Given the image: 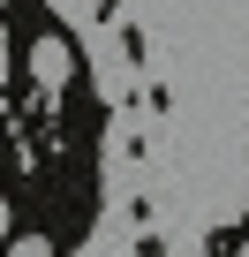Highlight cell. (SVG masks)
<instances>
[{
    "label": "cell",
    "instance_id": "6da1fadb",
    "mask_svg": "<svg viewBox=\"0 0 249 257\" xmlns=\"http://www.w3.org/2000/svg\"><path fill=\"white\" fill-rule=\"evenodd\" d=\"M31 76H38L46 91H61V83H68V38H38V53H31Z\"/></svg>",
    "mask_w": 249,
    "mask_h": 257
},
{
    "label": "cell",
    "instance_id": "7a4b0ae2",
    "mask_svg": "<svg viewBox=\"0 0 249 257\" xmlns=\"http://www.w3.org/2000/svg\"><path fill=\"white\" fill-rule=\"evenodd\" d=\"M8 257H53V242H46V234H16V242H8Z\"/></svg>",
    "mask_w": 249,
    "mask_h": 257
},
{
    "label": "cell",
    "instance_id": "3957f363",
    "mask_svg": "<svg viewBox=\"0 0 249 257\" xmlns=\"http://www.w3.org/2000/svg\"><path fill=\"white\" fill-rule=\"evenodd\" d=\"M241 257H249V249H241Z\"/></svg>",
    "mask_w": 249,
    "mask_h": 257
}]
</instances>
